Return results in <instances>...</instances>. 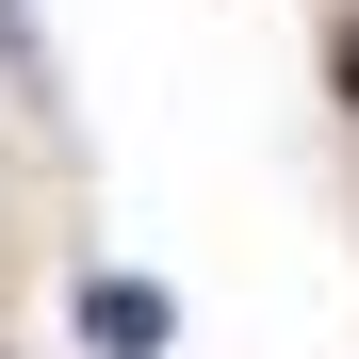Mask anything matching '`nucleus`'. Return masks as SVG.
<instances>
[{
  "mask_svg": "<svg viewBox=\"0 0 359 359\" xmlns=\"http://www.w3.org/2000/svg\"><path fill=\"white\" fill-rule=\"evenodd\" d=\"M343 98H359V33H343Z\"/></svg>",
  "mask_w": 359,
  "mask_h": 359,
  "instance_id": "3",
  "label": "nucleus"
},
{
  "mask_svg": "<svg viewBox=\"0 0 359 359\" xmlns=\"http://www.w3.org/2000/svg\"><path fill=\"white\" fill-rule=\"evenodd\" d=\"M0 82H33V17H17V0H0Z\"/></svg>",
  "mask_w": 359,
  "mask_h": 359,
  "instance_id": "2",
  "label": "nucleus"
},
{
  "mask_svg": "<svg viewBox=\"0 0 359 359\" xmlns=\"http://www.w3.org/2000/svg\"><path fill=\"white\" fill-rule=\"evenodd\" d=\"M82 327H98V359H163V278H82Z\"/></svg>",
  "mask_w": 359,
  "mask_h": 359,
  "instance_id": "1",
  "label": "nucleus"
}]
</instances>
